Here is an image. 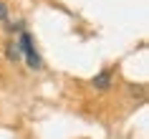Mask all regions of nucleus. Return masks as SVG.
<instances>
[{"label": "nucleus", "instance_id": "f257e3e1", "mask_svg": "<svg viewBox=\"0 0 149 139\" xmlns=\"http://www.w3.org/2000/svg\"><path fill=\"white\" fill-rule=\"evenodd\" d=\"M18 48H20V56L25 58L28 68L38 71L40 68V56H38V51H36V43H33L31 33H25V31L20 33V38H18Z\"/></svg>", "mask_w": 149, "mask_h": 139}, {"label": "nucleus", "instance_id": "f03ea898", "mask_svg": "<svg viewBox=\"0 0 149 139\" xmlns=\"http://www.w3.org/2000/svg\"><path fill=\"white\" fill-rule=\"evenodd\" d=\"M91 84H94L96 91H109V89H111V71L104 68L99 76H94V81H91Z\"/></svg>", "mask_w": 149, "mask_h": 139}, {"label": "nucleus", "instance_id": "7ed1b4c3", "mask_svg": "<svg viewBox=\"0 0 149 139\" xmlns=\"http://www.w3.org/2000/svg\"><path fill=\"white\" fill-rule=\"evenodd\" d=\"M5 56H8L10 61H20V58H23V56H20V48H18V43H13V41L5 46Z\"/></svg>", "mask_w": 149, "mask_h": 139}, {"label": "nucleus", "instance_id": "20e7f679", "mask_svg": "<svg viewBox=\"0 0 149 139\" xmlns=\"http://www.w3.org/2000/svg\"><path fill=\"white\" fill-rule=\"evenodd\" d=\"M8 15H10L8 3H3V0H0V20H8Z\"/></svg>", "mask_w": 149, "mask_h": 139}]
</instances>
